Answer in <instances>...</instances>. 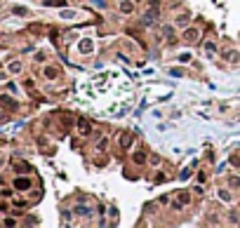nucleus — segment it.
Masks as SVG:
<instances>
[{"mask_svg": "<svg viewBox=\"0 0 240 228\" xmlns=\"http://www.w3.org/2000/svg\"><path fill=\"white\" fill-rule=\"evenodd\" d=\"M134 162H139V165L144 162V153H137V155H134Z\"/></svg>", "mask_w": 240, "mask_h": 228, "instance_id": "obj_10", "label": "nucleus"}, {"mask_svg": "<svg viewBox=\"0 0 240 228\" xmlns=\"http://www.w3.org/2000/svg\"><path fill=\"white\" fill-rule=\"evenodd\" d=\"M176 198H179V200H176V202H172V207H174V209H181L184 205H188V193H179Z\"/></svg>", "mask_w": 240, "mask_h": 228, "instance_id": "obj_2", "label": "nucleus"}, {"mask_svg": "<svg viewBox=\"0 0 240 228\" xmlns=\"http://www.w3.org/2000/svg\"><path fill=\"white\" fill-rule=\"evenodd\" d=\"M80 52H82V54H90V52H92V40H82V43H80Z\"/></svg>", "mask_w": 240, "mask_h": 228, "instance_id": "obj_4", "label": "nucleus"}, {"mask_svg": "<svg viewBox=\"0 0 240 228\" xmlns=\"http://www.w3.org/2000/svg\"><path fill=\"white\" fill-rule=\"evenodd\" d=\"M7 71H10L12 75H16V73H21V61H19V59H16V61H12V64L7 66Z\"/></svg>", "mask_w": 240, "mask_h": 228, "instance_id": "obj_3", "label": "nucleus"}, {"mask_svg": "<svg viewBox=\"0 0 240 228\" xmlns=\"http://www.w3.org/2000/svg\"><path fill=\"white\" fill-rule=\"evenodd\" d=\"M2 165H5V160H2V155H0V167H2Z\"/></svg>", "mask_w": 240, "mask_h": 228, "instance_id": "obj_11", "label": "nucleus"}, {"mask_svg": "<svg viewBox=\"0 0 240 228\" xmlns=\"http://www.w3.org/2000/svg\"><path fill=\"white\" fill-rule=\"evenodd\" d=\"M14 12H16V14H19V16H24V14H28V10H24V7H14Z\"/></svg>", "mask_w": 240, "mask_h": 228, "instance_id": "obj_8", "label": "nucleus"}, {"mask_svg": "<svg viewBox=\"0 0 240 228\" xmlns=\"http://www.w3.org/2000/svg\"><path fill=\"white\" fill-rule=\"evenodd\" d=\"M45 75H47V78H54V75H57V71H54V68H45Z\"/></svg>", "mask_w": 240, "mask_h": 228, "instance_id": "obj_9", "label": "nucleus"}, {"mask_svg": "<svg viewBox=\"0 0 240 228\" xmlns=\"http://www.w3.org/2000/svg\"><path fill=\"white\" fill-rule=\"evenodd\" d=\"M31 179H26V176H16L14 179V188L16 191H28V188H31Z\"/></svg>", "mask_w": 240, "mask_h": 228, "instance_id": "obj_1", "label": "nucleus"}, {"mask_svg": "<svg viewBox=\"0 0 240 228\" xmlns=\"http://www.w3.org/2000/svg\"><path fill=\"white\" fill-rule=\"evenodd\" d=\"M120 10L127 14V12H132V10H134V5H132V2H120Z\"/></svg>", "mask_w": 240, "mask_h": 228, "instance_id": "obj_6", "label": "nucleus"}, {"mask_svg": "<svg viewBox=\"0 0 240 228\" xmlns=\"http://www.w3.org/2000/svg\"><path fill=\"white\" fill-rule=\"evenodd\" d=\"M123 148H127V146H132V134H123Z\"/></svg>", "mask_w": 240, "mask_h": 228, "instance_id": "obj_5", "label": "nucleus"}, {"mask_svg": "<svg viewBox=\"0 0 240 228\" xmlns=\"http://www.w3.org/2000/svg\"><path fill=\"white\" fill-rule=\"evenodd\" d=\"M219 198H221V200H231V195H228V191H219Z\"/></svg>", "mask_w": 240, "mask_h": 228, "instance_id": "obj_7", "label": "nucleus"}]
</instances>
